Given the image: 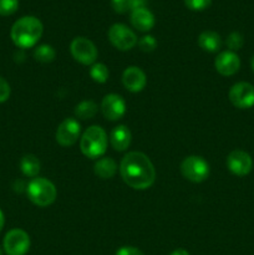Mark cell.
<instances>
[{"label":"cell","instance_id":"1","mask_svg":"<svg viewBox=\"0 0 254 255\" xmlns=\"http://www.w3.org/2000/svg\"><path fill=\"white\" fill-rule=\"evenodd\" d=\"M120 173L127 186L133 189H147L156 181V169L151 159L142 152H129L122 158Z\"/></svg>","mask_w":254,"mask_h":255},{"label":"cell","instance_id":"2","mask_svg":"<svg viewBox=\"0 0 254 255\" xmlns=\"http://www.w3.org/2000/svg\"><path fill=\"white\" fill-rule=\"evenodd\" d=\"M42 35V24L37 17L24 16L14 22L10 31L12 42L20 49L32 47Z\"/></svg>","mask_w":254,"mask_h":255},{"label":"cell","instance_id":"3","mask_svg":"<svg viewBox=\"0 0 254 255\" xmlns=\"http://www.w3.org/2000/svg\"><path fill=\"white\" fill-rule=\"evenodd\" d=\"M107 134L100 126H91L80 139V149L87 158H99L106 152Z\"/></svg>","mask_w":254,"mask_h":255},{"label":"cell","instance_id":"4","mask_svg":"<svg viewBox=\"0 0 254 255\" xmlns=\"http://www.w3.org/2000/svg\"><path fill=\"white\" fill-rule=\"evenodd\" d=\"M27 198L39 207H47L56 199V187L46 178H34L26 187Z\"/></svg>","mask_w":254,"mask_h":255},{"label":"cell","instance_id":"5","mask_svg":"<svg viewBox=\"0 0 254 255\" xmlns=\"http://www.w3.org/2000/svg\"><path fill=\"white\" fill-rule=\"evenodd\" d=\"M181 173L193 183H201L209 176V166L202 157L188 156L182 161Z\"/></svg>","mask_w":254,"mask_h":255},{"label":"cell","instance_id":"6","mask_svg":"<svg viewBox=\"0 0 254 255\" xmlns=\"http://www.w3.org/2000/svg\"><path fill=\"white\" fill-rule=\"evenodd\" d=\"M4 252L7 255H25L30 249V237L22 229H11L2 242Z\"/></svg>","mask_w":254,"mask_h":255},{"label":"cell","instance_id":"7","mask_svg":"<svg viewBox=\"0 0 254 255\" xmlns=\"http://www.w3.org/2000/svg\"><path fill=\"white\" fill-rule=\"evenodd\" d=\"M70 51L74 59L82 65H91L97 59V49L87 37H75L70 45Z\"/></svg>","mask_w":254,"mask_h":255},{"label":"cell","instance_id":"8","mask_svg":"<svg viewBox=\"0 0 254 255\" xmlns=\"http://www.w3.org/2000/svg\"><path fill=\"white\" fill-rule=\"evenodd\" d=\"M228 97L237 109H251L254 106V86L249 82H237L229 90Z\"/></svg>","mask_w":254,"mask_h":255},{"label":"cell","instance_id":"9","mask_svg":"<svg viewBox=\"0 0 254 255\" xmlns=\"http://www.w3.org/2000/svg\"><path fill=\"white\" fill-rule=\"evenodd\" d=\"M109 39L116 49L121 51L131 50L137 44V37L129 27L124 24H114L109 30Z\"/></svg>","mask_w":254,"mask_h":255},{"label":"cell","instance_id":"10","mask_svg":"<svg viewBox=\"0 0 254 255\" xmlns=\"http://www.w3.org/2000/svg\"><path fill=\"white\" fill-rule=\"evenodd\" d=\"M227 166L233 174L238 177H244L251 173L253 168V159L251 154L242 149H234L227 157Z\"/></svg>","mask_w":254,"mask_h":255},{"label":"cell","instance_id":"11","mask_svg":"<svg viewBox=\"0 0 254 255\" xmlns=\"http://www.w3.org/2000/svg\"><path fill=\"white\" fill-rule=\"evenodd\" d=\"M101 111L105 119L109 121H117L126 114V102L120 95H106L101 102Z\"/></svg>","mask_w":254,"mask_h":255},{"label":"cell","instance_id":"12","mask_svg":"<svg viewBox=\"0 0 254 255\" xmlns=\"http://www.w3.org/2000/svg\"><path fill=\"white\" fill-rule=\"evenodd\" d=\"M80 124L75 119H66L60 124L56 131V141L60 146L70 147L80 136Z\"/></svg>","mask_w":254,"mask_h":255},{"label":"cell","instance_id":"13","mask_svg":"<svg viewBox=\"0 0 254 255\" xmlns=\"http://www.w3.org/2000/svg\"><path fill=\"white\" fill-rule=\"evenodd\" d=\"M214 66L223 76H232L238 72L241 67V59L234 51H223L217 56Z\"/></svg>","mask_w":254,"mask_h":255},{"label":"cell","instance_id":"14","mask_svg":"<svg viewBox=\"0 0 254 255\" xmlns=\"http://www.w3.org/2000/svg\"><path fill=\"white\" fill-rule=\"evenodd\" d=\"M122 84L129 92H139L147 84L144 72L137 66H129L122 74Z\"/></svg>","mask_w":254,"mask_h":255},{"label":"cell","instance_id":"15","mask_svg":"<svg viewBox=\"0 0 254 255\" xmlns=\"http://www.w3.org/2000/svg\"><path fill=\"white\" fill-rule=\"evenodd\" d=\"M131 24L139 31H149L154 26V16L147 7H138L131 12Z\"/></svg>","mask_w":254,"mask_h":255},{"label":"cell","instance_id":"16","mask_svg":"<svg viewBox=\"0 0 254 255\" xmlns=\"http://www.w3.org/2000/svg\"><path fill=\"white\" fill-rule=\"evenodd\" d=\"M110 141H111L112 147L116 151L121 152L128 148L129 143H131V132L124 125L115 127L110 134Z\"/></svg>","mask_w":254,"mask_h":255},{"label":"cell","instance_id":"17","mask_svg":"<svg viewBox=\"0 0 254 255\" xmlns=\"http://www.w3.org/2000/svg\"><path fill=\"white\" fill-rule=\"evenodd\" d=\"M198 45L207 52H217L222 46V39L216 31L207 30L198 36Z\"/></svg>","mask_w":254,"mask_h":255},{"label":"cell","instance_id":"18","mask_svg":"<svg viewBox=\"0 0 254 255\" xmlns=\"http://www.w3.org/2000/svg\"><path fill=\"white\" fill-rule=\"evenodd\" d=\"M95 174L97 177H100L101 179H110L116 174L117 171V164L110 157H104V158H100L99 161L95 163L94 167Z\"/></svg>","mask_w":254,"mask_h":255},{"label":"cell","instance_id":"19","mask_svg":"<svg viewBox=\"0 0 254 255\" xmlns=\"http://www.w3.org/2000/svg\"><path fill=\"white\" fill-rule=\"evenodd\" d=\"M20 169H21L22 174L26 177H34L37 176L40 172V162L36 156L34 154H26L20 161Z\"/></svg>","mask_w":254,"mask_h":255},{"label":"cell","instance_id":"20","mask_svg":"<svg viewBox=\"0 0 254 255\" xmlns=\"http://www.w3.org/2000/svg\"><path fill=\"white\" fill-rule=\"evenodd\" d=\"M112 7L119 14L133 11L138 7H144V0H111Z\"/></svg>","mask_w":254,"mask_h":255},{"label":"cell","instance_id":"21","mask_svg":"<svg viewBox=\"0 0 254 255\" xmlns=\"http://www.w3.org/2000/svg\"><path fill=\"white\" fill-rule=\"evenodd\" d=\"M99 111V107L94 101H81L75 107V115L81 120H90Z\"/></svg>","mask_w":254,"mask_h":255},{"label":"cell","instance_id":"22","mask_svg":"<svg viewBox=\"0 0 254 255\" xmlns=\"http://www.w3.org/2000/svg\"><path fill=\"white\" fill-rule=\"evenodd\" d=\"M55 56H56V52H55L54 47L50 45H40L34 51V57L36 59V61L44 62V64L54 61Z\"/></svg>","mask_w":254,"mask_h":255},{"label":"cell","instance_id":"23","mask_svg":"<svg viewBox=\"0 0 254 255\" xmlns=\"http://www.w3.org/2000/svg\"><path fill=\"white\" fill-rule=\"evenodd\" d=\"M90 76L97 84H105L109 79V69L106 65L97 62V64L92 65L90 69Z\"/></svg>","mask_w":254,"mask_h":255},{"label":"cell","instance_id":"24","mask_svg":"<svg viewBox=\"0 0 254 255\" xmlns=\"http://www.w3.org/2000/svg\"><path fill=\"white\" fill-rule=\"evenodd\" d=\"M226 44L227 46L229 47V51H237V50L242 49V46H243V36H242L238 31L231 32V34L228 35V37H227Z\"/></svg>","mask_w":254,"mask_h":255},{"label":"cell","instance_id":"25","mask_svg":"<svg viewBox=\"0 0 254 255\" xmlns=\"http://www.w3.org/2000/svg\"><path fill=\"white\" fill-rule=\"evenodd\" d=\"M19 7V0H0V15L9 16Z\"/></svg>","mask_w":254,"mask_h":255},{"label":"cell","instance_id":"26","mask_svg":"<svg viewBox=\"0 0 254 255\" xmlns=\"http://www.w3.org/2000/svg\"><path fill=\"white\" fill-rule=\"evenodd\" d=\"M138 47L143 52H152L157 47V41L152 35H146L138 41Z\"/></svg>","mask_w":254,"mask_h":255},{"label":"cell","instance_id":"27","mask_svg":"<svg viewBox=\"0 0 254 255\" xmlns=\"http://www.w3.org/2000/svg\"><path fill=\"white\" fill-rule=\"evenodd\" d=\"M212 0H184V4L188 9L194 10V11H201V10L207 9L211 5Z\"/></svg>","mask_w":254,"mask_h":255},{"label":"cell","instance_id":"28","mask_svg":"<svg viewBox=\"0 0 254 255\" xmlns=\"http://www.w3.org/2000/svg\"><path fill=\"white\" fill-rule=\"evenodd\" d=\"M10 96V85L4 77L0 76V104L5 102Z\"/></svg>","mask_w":254,"mask_h":255},{"label":"cell","instance_id":"29","mask_svg":"<svg viewBox=\"0 0 254 255\" xmlns=\"http://www.w3.org/2000/svg\"><path fill=\"white\" fill-rule=\"evenodd\" d=\"M115 255H144V254L142 253V251H139L138 248H136V247L127 246V247H121Z\"/></svg>","mask_w":254,"mask_h":255},{"label":"cell","instance_id":"30","mask_svg":"<svg viewBox=\"0 0 254 255\" xmlns=\"http://www.w3.org/2000/svg\"><path fill=\"white\" fill-rule=\"evenodd\" d=\"M169 255H189V253L187 251H184V249H176V251L172 252Z\"/></svg>","mask_w":254,"mask_h":255},{"label":"cell","instance_id":"31","mask_svg":"<svg viewBox=\"0 0 254 255\" xmlns=\"http://www.w3.org/2000/svg\"><path fill=\"white\" fill-rule=\"evenodd\" d=\"M4 224H5L4 213H2V212H1V209H0V232H1V229L4 228Z\"/></svg>","mask_w":254,"mask_h":255},{"label":"cell","instance_id":"32","mask_svg":"<svg viewBox=\"0 0 254 255\" xmlns=\"http://www.w3.org/2000/svg\"><path fill=\"white\" fill-rule=\"evenodd\" d=\"M251 65H252V69H253V71H254V56L252 57V61H251Z\"/></svg>","mask_w":254,"mask_h":255},{"label":"cell","instance_id":"33","mask_svg":"<svg viewBox=\"0 0 254 255\" xmlns=\"http://www.w3.org/2000/svg\"><path fill=\"white\" fill-rule=\"evenodd\" d=\"M0 255H1V249H0Z\"/></svg>","mask_w":254,"mask_h":255}]
</instances>
